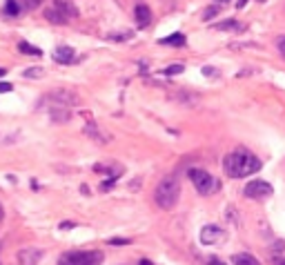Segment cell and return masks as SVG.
Returning a JSON list of instances; mask_svg holds the SVG:
<instances>
[{"label": "cell", "instance_id": "cell-20", "mask_svg": "<svg viewBox=\"0 0 285 265\" xmlns=\"http://www.w3.org/2000/svg\"><path fill=\"white\" fill-rule=\"evenodd\" d=\"M276 47H278V52H281V56L285 58V36H278L276 38Z\"/></svg>", "mask_w": 285, "mask_h": 265}, {"label": "cell", "instance_id": "cell-23", "mask_svg": "<svg viewBox=\"0 0 285 265\" xmlns=\"http://www.w3.org/2000/svg\"><path fill=\"white\" fill-rule=\"evenodd\" d=\"M114 183H116V181H114V178H107V181L102 183V189H109V187H114Z\"/></svg>", "mask_w": 285, "mask_h": 265}, {"label": "cell", "instance_id": "cell-25", "mask_svg": "<svg viewBox=\"0 0 285 265\" xmlns=\"http://www.w3.org/2000/svg\"><path fill=\"white\" fill-rule=\"evenodd\" d=\"M245 3H247V0H239V3H236V7H239V9H241V7H245Z\"/></svg>", "mask_w": 285, "mask_h": 265}, {"label": "cell", "instance_id": "cell-9", "mask_svg": "<svg viewBox=\"0 0 285 265\" xmlns=\"http://www.w3.org/2000/svg\"><path fill=\"white\" fill-rule=\"evenodd\" d=\"M45 18L49 22H54V25H67V20H69V18L65 16L60 9H56V7H47L45 9Z\"/></svg>", "mask_w": 285, "mask_h": 265}, {"label": "cell", "instance_id": "cell-22", "mask_svg": "<svg viewBox=\"0 0 285 265\" xmlns=\"http://www.w3.org/2000/svg\"><path fill=\"white\" fill-rule=\"evenodd\" d=\"M14 89V85L11 83H0V94H5V91H11Z\"/></svg>", "mask_w": 285, "mask_h": 265}, {"label": "cell", "instance_id": "cell-7", "mask_svg": "<svg viewBox=\"0 0 285 265\" xmlns=\"http://www.w3.org/2000/svg\"><path fill=\"white\" fill-rule=\"evenodd\" d=\"M134 16H136L138 27H147V25L151 22V9L145 3H138L136 5V7H134Z\"/></svg>", "mask_w": 285, "mask_h": 265}, {"label": "cell", "instance_id": "cell-28", "mask_svg": "<svg viewBox=\"0 0 285 265\" xmlns=\"http://www.w3.org/2000/svg\"><path fill=\"white\" fill-rule=\"evenodd\" d=\"M214 3H216V5H221V3L225 5V3H229V0H214Z\"/></svg>", "mask_w": 285, "mask_h": 265}, {"label": "cell", "instance_id": "cell-4", "mask_svg": "<svg viewBox=\"0 0 285 265\" xmlns=\"http://www.w3.org/2000/svg\"><path fill=\"white\" fill-rule=\"evenodd\" d=\"M63 263L65 265H100L102 254L100 252H69Z\"/></svg>", "mask_w": 285, "mask_h": 265}, {"label": "cell", "instance_id": "cell-15", "mask_svg": "<svg viewBox=\"0 0 285 265\" xmlns=\"http://www.w3.org/2000/svg\"><path fill=\"white\" fill-rule=\"evenodd\" d=\"M5 14L7 16H18L20 14V7H18L16 0H7V3H5Z\"/></svg>", "mask_w": 285, "mask_h": 265}, {"label": "cell", "instance_id": "cell-30", "mask_svg": "<svg viewBox=\"0 0 285 265\" xmlns=\"http://www.w3.org/2000/svg\"><path fill=\"white\" fill-rule=\"evenodd\" d=\"M261 3H263V0H261Z\"/></svg>", "mask_w": 285, "mask_h": 265}, {"label": "cell", "instance_id": "cell-26", "mask_svg": "<svg viewBox=\"0 0 285 265\" xmlns=\"http://www.w3.org/2000/svg\"><path fill=\"white\" fill-rule=\"evenodd\" d=\"M5 219V207H3V203H0V221Z\"/></svg>", "mask_w": 285, "mask_h": 265}, {"label": "cell", "instance_id": "cell-14", "mask_svg": "<svg viewBox=\"0 0 285 265\" xmlns=\"http://www.w3.org/2000/svg\"><path fill=\"white\" fill-rule=\"evenodd\" d=\"M218 11H221V5H216V3H214V5H210V7L203 11V20H205V22L212 20L214 16H218Z\"/></svg>", "mask_w": 285, "mask_h": 265}, {"label": "cell", "instance_id": "cell-27", "mask_svg": "<svg viewBox=\"0 0 285 265\" xmlns=\"http://www.w3.org/2000/svg\"><path fill=\"white\" fill-rule=\"evenodd\" d=\"M138 265H151V261H147V258H143V261L138 263Z\"/></svg>", "mask_w": 285, "mask_h": 265}, {"label": "cell", "instance_id": "cell-24", "mask_svg": "<svg viewBox=\"0 0 285 265\" xmlns=\"http://www.w3.org/2000/svg\"><path fill=\"white\" fill-rule=\"evenodd\" d=\"M205 265H225V263H223V261H218V258H212V261H208Z\"/></svg>", "mask_w": 285, "mask_h": 265}, {"label": "cell", "instance_id": "cell-1", "mask_svg": "<svg viewBox=\"0 0 285 265\" xmlns=\"http://www.w3.org/2000/svg\"><path fill=\"white\" fill-rule=\"evenodd\" d=\"M223 170H225L227 176L232 178H245L254 174V172L261 170V161L250 150H234L232 154H227L225 161H223Z\"/></svg>", "mask_w": 285, "mask_h": 265}, {"label": "cell", "instance_id": "cell-21", "mask_svg": "<svg viewBox=\"0 0 285 265\" xmlns=\"http://www.w3.org/2000/svg\"><path fill=\"white\" fill-rule=\"evenodd\" d=\"M107 243L109 245H127V243H129V238H109Z\"/></svg>", "mask_w": 285, "mask_h": 265}, {"label": "cell", "instance_id": "cell-16", "mask_svg": "<svg viewBox=\"0 0 285 265\" xmlns=\"http://www.w3.org/2000/svg\"><path fill=\"white\" fill-rule=\"evenodd\" d=\"M216 29H225V32H234V29H241V25L236 20H225L221 25H216Z\"/></svg>", "mask_w": 285, "mask_h": 265}, {"label": "cell", "instance_id": "cell-10", "mask_svg": "<svg viewBox=\"0 0 285 265\" xmlns=\"http://www.w3.org/2000/svg\"><path fill=\"white\" fill-rule=\"evenodd\" d=\"M54 7L60 9L67 18H76V16H78V9L69 3V0H54Z\"/></svg>", "mask_w": 285, "mask_h": 265}, {"label": "cell", "instance_id": "cell-12", "mask_svg": "<svg viewBox=\"0 0 285 265\" xmlns=\"http://www.w3.org/2000/svg\"><path fill=\"white\" fill-rule=\"evenodd\" d=\"M161 45H172V47H183L185 45V36L183 34H172V36H165L161 40Z\"/></svg>", "mask_w": 285, "mask_h": 265}, {"label": "cell", "instance_id": "cell-13", "mask_svg": "<svg viewBox=\"0 0 285 265\" xmlns=\"http://www.w3.org/2000/svg\"><path fill=\"white\" fill-rule=\"evenodd\" d=\"M22 76L25 78H40V76H45V69H42V67H27L25 71H22Z\"/></svg>", "mask_w": 285, "mask_h": 265}, {"label": "cell", "instance_id": "cell-19", "mask_svg": "<svg viewBox=\"0 0 285 265\" xmlns=\"http://www.w3.org/2000/svg\"><path fill=\"white\" fill-rule=\"evenodd\" d=\"M40 3H42V0H25V3H22V9H27V11H34V9L40 5Z\"/></svg>", "mask_w": 285, "mask_h": 265}, {"label": "cell", "instance_id": "cell-17", "mask_svg": "<svg viewBox=\"0 0 285 265\" xmlns=\"http://www.w3.org/2000/svg\"><path fill=\"white\" fill-rule=\"evenodd\" d=\"M18 49H20V52H25V54H34V56H40V49L27 45V42H20V45H18Z\"/></svg>", "mask_w": 285, "mask_h": 265}, {"label": "cell", "instance_id": "cell-2", "mask_svg": "<svg viewBox=\"0 0 285 265\" xmlns=\"http://www.w3.org/2000/svg\"><path fill=\"white\" fill-rule=\"evenodd\" d=\"M178 196H180V183L174 174L165 176L163 181L156 185V192H154V201L161 209H174L178 203Z\"/></svg>", "mask_w": 285, "mask_h": 265}, {"label": "cell", "instance_id": "cell-18", "mask_svg": "<svg viewBox=\"0 0 285 265\" xmlns=\"http://www.w3.org/2000/svg\"><path fill=\"white\" fill-rule=\"evenodd\" d=\"M180 71H183V65H169L163 74H165V76H174V74H180Z\"/></svg>", "mask_w": 285, "mask_h": 265}, {"label": "cell", "instance_id": "cell-3", "mask_svg": "<svg viewBox=\"0 0 285 265\" xmlns=\"http://www.w3.org/2000/svg\"><path fill=\"white\" fill-rule=\"evenodd\" d=\"M187 176H190V181L194 183L196 192H198V194H203V196H208V194H212V192H216V189L221 187V183H218L216 178L212 176L210 172H205V170L192 167L190 172H187Z\"/></svg>", "mask_w": 285, "mask_h": 265}, {"label": "cell", "instance_id": "cell-11", "mask_svg": "<svg viewBox=\"0 0 285 265\" xmlns=\"http://www.w3.org/2000/svg\"><path fill=\"white\" fill-rule=\"evenodd\" d=\"M232 263L234 265H261L258 258H254L247 252H239V254H232Z\"/></svg>", "mask_w": 285, "mask_h": 265}, {"label": "cell", "instance_id": "cell-6", "mask_svg": "<svg viewBox=\"0 0 285 265\" xmlns=\"http://www.w3.org/2000/svg\"><path fill=\"white\" fill-rule=\"evenodd\" d=\"M225 238V232L216 225H205L201 230V243L205 245H214V243H221Z\"/></svg>", "mask_w": 285, "mask_h": 265}, {"label": "cell", "instance_id": "cell-5", "mask_svg": "<svg viewBox=\"0 0 285 265\" xmlns=\"http://www.w3.org/2000/svg\"><path fill=\"white\" fill-rule=\"evenodd\" d=\"M272 185L268 181H252L245 185V196L247 199H254V201H263L268 199V196H272Z\"/></svg>", "mask_w": 285, "mask_h": 265}, {"label": "cell", "instance_id": "cell-8", "mask_svg": "<svg viewBox=\"0 0 285 265\" xmlns=\"http://www.w3.org/2000/svg\"><path fill=\"white\" fill-rule=\"evenodd\" d=\"M54 60L56 63H63V65H69V63H76V54H74V49L71 47H58L56 52H54Z\"/></svg>", "mask_w": 285, "mask_h": 265}, {"label": "cell", "instance_id": "cell-29", "mask_svg": "<svg viewBox=\"0 0 285 265\" xmlns=\"http://www.w3.org/2000/svg\"><path fill=\"white\" fill-rule=\"evenodd\" d=\"M0 76H5V69H0Z\"/></svg>", "mask_w": 285, "mask_h": 265}]
</instances>
